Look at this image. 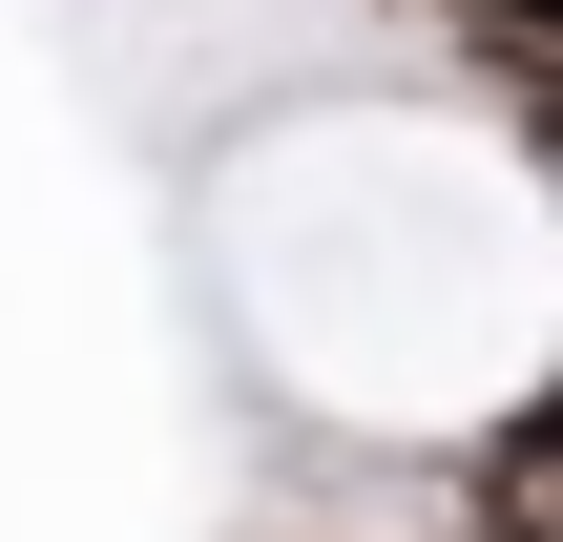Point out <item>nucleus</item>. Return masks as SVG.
Instances as JSON below:
<instances>
[{"label":"nucleus","instance_id":"nucleus-1","mask_svg":"<svg viewBox=\"0 0 563 542\" xmlns=\"http://www.w3.org/2000/svg\"><path fill=\"white\" fill-rule=\"evenodd\" d=\"M460 480H481V501H522V522H563V376L522 397V418H481V439H460Z\"/></svg>","mask_w":563,"mask_h":542},{"label":"nucleus","instance_id":"nucleus-2","mask_svg":"<svg viewBox=\"0 0 563 542\" xmlns=\"http://www.w3.org/2000/svg\"><path fill=\"white\" fill-rule=\"evenodd\" d=\"M481 84H501V125H522V167H563V42H460Z\"/></svg>","mask_w":563,"mask_h":542}]
</instances>
